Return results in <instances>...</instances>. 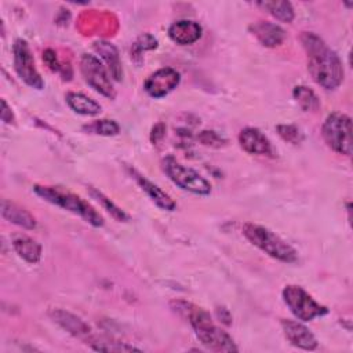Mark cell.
<instances>
[{
	"instance_id": "17",
	"label": "cell",
	"mask_w": 353,
	"mask_h": 353,
	"mask_svg": "<svg viewBox=\"0 0 353 353\" xmlns=\"http://www.w3.org/2000/svg\"><path fill=\"white\" fill-rule=\"evenodd\" d=\"M0 211H1V216L14 225H18L25 229L36 228V218L26 208L18 205L17 203L3 199Z\"/></svg>"
},
{
	"instance_id": "18",
	"label": "cell",
	"mask_w": 353,
	"mask_h": 353,
	"mask_svg": "<svg viewBox=\"0 0 353 353\" xmlns=\"http://www.w3.org/2000/svg\"><path fill=\"white\" fill-rule=\"evenodd\" d=\"M94 50L106 62L112 77L116 81H120L123 79V68H121V61H120V55H119L117 48L113 44L101 40V41L94 43Z\"/></svg>"
},
{
	"instance_id": "7",
	"label": "cell",
	"mask_w": 353,
	"mask_h": 353,
	"mask_svg": "<svg viewBox=\"0 0 353 353\" xmlns=\"http://www.w3.org/2000/svg\"><path fill=\"white\" fill-rule=\"evenodd\" d=\"M281 298L290 312L301 321H310L328 313L324 305H320L307 291L296 284L285 285L281 291Z\"/></svg>"
},
{
	"instance_id": "20",
	"label": "cell",
	"mask_w": 353,
	"mask_h": 353,
	"mask_svg": "<svg viewBox=\"0 0 353 353\" xmlns=\"http://www.w3.org/2000/svg\"><path fill=\"white\" fill-rule=\"evenodd\" d=\"M12 248L28 263H37L41 258V245L28 236H17L12 240Z\"/></svg>"
},
{
	"instance_id": "21",
	"label": "cell",
	"mask_w": 353,
	"mask_h": 353,
	"mask_svg": "<svg viewBox=\"0 0 353 353\" xmlns=\"http://www.w3.org/2000/svg\"><path fill=\"white\" fill-rule=\"evenodd\" d=\"M87 345L97 352H139L141 350V349H138L132 345H128L125 342H120L113 338L99 336V335H94V334L87 341Z\"/></svg>"
},
{
	"instance_id": "29",
	"label": "cell",
	"mask_w": 353,
	"mask_h": 353,
	"mask_svg": "<svg viewBox=\"0 0 353 353\" xmlns=\"http://www.w3.org/2000/svg\"><path fill=\"white\" fill-rule=\"evenodd\" d=\"M43 61L47 63V66L54 70V72H63V66H61L58 58H57V54L54 50L51 48H47L44 52H43Z\"/></svg>"
},
{
	"instance_id": "25",
	"label": "cell",
	"mask_w": 353,
	"mask_h": 353,
	"mask_svg": "<svg viewBox=\"0 0 353 353\" xmlns=\"http://www.w3.org/2000/svg\"><path fill=\"white\" fill-rule=\"evenodd\" d=\"M88 192H90V194H91L94 199H97V200L105 207V210H106L114 219H117L119 222H127V221L130 219V216H128L120 207H117L109 197H106L102 192H99L98 189H95V188H92V186H88Z\"/></svg>"
},
{
	"instance_id": "5",
	"label": "cell",
	"mask_w": 353,
	"mask_h": 353,
	"mask_svg": "<svg viewBox=\"0 0 353 353\" xmlns=\"http://www.w3.org/2000/svg\"><path fill=\"white\" fill-rule=\"evenodd\" d=\"M164 174L182 190L197 196H208L211 193V183L197 171L179 163L174 156L168 154L161 160Z\"/></svg>"
},
{
	"instance_id": "31",
	"label": "cell",
	"mask_w": 353,
	"mask_h": 353,
	"mask_svg": "<svg viewBox=\"0 0 353 353\" xmlns=\"http://www.w3.org/2000/svg\"><path fill=\"white\" fill-rule=\"evenodd\" d=\"M1 120L6 123V124H11L14 121V113L11 110V108L7 105L6 99H1Z\"/></svg>"
},
{
	"instance_id": "1",
	"label": "cell",
	"mask_w": 353,
	"mask_h": 353,
	"mask_svg": "<svg viewBox=\"0 0 353 353\" xmlns=\"http://www.w3.org/2000/svg\"><path fill=\"white\" fill-rule=\"evenodd\" d=\"M301 41L307 55V70L314 83L324 90L338 88L342 84L345 74L338 54L313 32H303L301 34Z\"/></svg>"
},
{
	"instance_id": "4",
	"label": "cell",
	"mask_w": 353,
	"mask_h": 353,
	"mask_svg": "<svg viewBox=\"0 0 353 353\" xmlns=\"http://www.w3.org/2000/svg\"><path fill=\"white\" fill-rule=\"evenodd\" d=\"M241 232L252 245L258 247L266 255L284 263H294L298 261V252L295 248L270 229L247 222L243 225Z\"/></svg>"
},
{
	"instance_id": "32",
	"label": "cell",
	"mask_w": 353,
	"mask_h": 353,
	"mask_svg": "<svg viewBox=\"0 0 353 353\" xmlns=\"http://www.w3.org/2000/svg\"><path fill=\"white\" fill-rule=\"evenodd\" d=\"M216 314H218V317H219V321H222V323H225V324H230V323H232V321H230L232 317H230L228 309H225V307H218V309H216Z\"/></svg>"
},
{
	"instance_id": "2",
	"label": "cell",
	"mask_w": 353,
	"mask_h": 353,
	"mask_svg": "<svg viewBox=\"0 0 353 353\" xmlns=\"http://www.w3.org/2000/svg\"><path fill=\"white\" fill-rule=\"evenodd\" d=\"M174 312L185 317L192 325L197 339L214 352H237L233 338L222 328L215 325L210 313L203 307L185 299H174L170 302Z\"/></svg>"
},
{
	"instance_id": "22",
	"label": "cell",
	"mask_w": 353,
	"mask_h": 353,
	"mask_svg": "<svg viewBox=\"0 0 353 353\" xmlns=\"http://www.w3.org/2000/svg\"><path fill=\"white\" fill-rule=\"evenodd\" d=\"M256 6L281 22L291 23L295 18V11L290 1H258Z\"/></svg>"
},
{
	"instance_id": "16",
	"label": "cell",
	"mask_w": 353,
	"mask_h": 353,
	"mask_svg": "<svg viewBox=\"0 0 353 353\" xmlns=\"http://www.w3.org/2000/svg\"><path fill=\"white\" fill-rule=\"evenodd\" d=\"M250 32L265 47H277L285 40V32L277 23L269 21H258L250 25Z\"/></svg>"
},
{
	"instance_id": "12",
	"label": "cell",
	"mask_w": 353,
	"mask_h": 353,
	"mask_svg": "<svg viewBox=\"0 0 353 353\" xmlns=\"http://www.w3.org/2000/svg\"><path fill=\"white\" fill-rule=\"evenodd\" d=\"M127 172L131 175V178L138 183V186L148 194V197L161 210L164 211H174L176 208V203L171 199L168 193H165L161 188H159L156 183L149 181L145 175H142L139 171H137L134 167L127 165Z\"/></svg>"
},
{
	"instance_id": "6",
	"label": "cell",
	"mask_w": 353,
	"mask_h": 353,
	"mask_svg": "<svg viewBox=\"0 0 353 353\" xmlns=\"http://www.w3.org/2000/svg\"><path fill=\"white\" fill-rule=\"evenodd\" d=\"M321 135L330 149L339 154H352V119L339 112L327 116L321 127Z\"/></svg>"
},
{
	"instance_id": "24",
	"label": "cell",
	"mask_w": 353,
	"mask_h": 353,
	"mask_svg": "<svg viewBox=\"0 0 353 353\" xmlns=\"http://www.w3.org/2000/svg\"><path fill=\"white\" fill-rule=\"evenodd\" d=\"M83 130L85 132L95 134V135L113 137V135H117L120 132V125L114 120L101 119V120H95V121H92L90 124L83 125Z\"/></svg>"
},
{
	"instance_id": "23",
	"label": "cell",
	"mask_w": 353,
	"mask_h": 353,
	"mask_svg": "<svg viewBox=\"0 0 353 353\" xmlns=\"http://www.w3.org/2000/svg\"><path fill=\"white\" fill-rule=\"evenodd\" d=\"M292 95L303 112H316L320 109V99L309 87L296 85L292 91Z\"/></svg>"
},
{
	"instance_id": "26",
	"label": "cell",
	"mask_w": 353,
	"mask_h": 353,
	"mask_svg": "<svg viewBox=\"0 0 353 353\" xmlns=\"http://www.w3.org/2000/svg\"><path fill=\"white\" fill-rule=\"evenodd\" d=\"M157 47V40L156 37H153L149 33H143L141 34L132 44L131 47V58L137 59V58H142V52H145L146 50H153Z\"/></svg>"
},
{
	"instance_id": "15",
	"label": "cell",
	"mask_w": 353,
	"mask_h": 353,
	"mask_svg": "<svg viewBox=\"0 0 353 353\" xmlns=\"http://www.w3.org/2000/svg\"><path fill=\"white\" fill-rule=\"evenodd\" d=\"M201 25L190 19L175 21L168 28V37L179 46H189L196 43L201 37Z\"/></svg>"
},
{
	"instance_id": "28",
	"label": "cell",
	"mask_w": 353,
	"mask_h": 353,
	"mask_svg": "<svg viewBox=\"0 0 353 353\" xmlns=\"http://www.w3.org/2000/svg\"><path fill=\"white\" fill-rule=\"evenodd\" d=\"M199 141L205 145V146H212V148H221L226 143V139L219 135L218 132L212 131V130H204L199 134Z\"/></svg>"
},
{
	"instance_id": "19",
	"label": "cell",
	"mask_w": 353,
	"mask_h": 353,
	"mask_svg": "<svg viewBox=\"0 0 353 353\" xmlns=\"http://www.w3.org/2000/svg\"><path fill=\"white\" fill-rule=\"evenodd\" d=\"M68 106L77 114L83 116H97L101 113L102 108L101 105L91 99L90 97L81 94V92H68L65 95Z\"/></svg>"
},
{
	"instance_id": "8",
	"label": "cell",
	"mask_w": 353,
	"mask_h": 353,
	"mask_svg": "<svg viewBox=\"0 0 353 353\" xmlns=\"http://www.w3.org/2000/svg\"><path fill=\"white\" fill-rule=\"evenodd\" d=\"M12 55H14V69L18 77L29 87L41 90L44 87V80L41 79L33 54L26 40L17 39L12 46Z\"/></svg>"
},
{
	"instance_id": "10",
	"label": "cell",
	"mask_w": 353,
	"mask_h": 353,
	"mask_svg": "<svg viewBox=\"0 0 353 353\" xmlns=\"http://www.w3.org/2000/svg\"><path fill=\"white\" fill-rule=\"evenodd\" d=\"M181 81V74L174 68H160L143 83V90L152 98H163L170 94Z\"/></svg>"
},
{
	"instance_id": "9",
	"label": "cell",
	"mask_w": 353,
	"mask_h": 353,
	"mask_svg": "<svg viewBox=\"0 0 353 353\" xmlns=\"http://www.w3.org/2000/svg\"><path fill=\"white\" fill-rule=\"evenodd\" d=\"M80 72L83 74V79L91 88H94L97 92L106 98H114L116 92L110 76L97 57L83 54L80 58Z\"/></svg>"
},
{
	"instance_id": "30",
	"label": "cell",
	"mask_w": 353,
	"mask_h": 353,
	"mask_svg": "<svg viewBox=\"0 0 353 353\" xmlns=\"http://www.w3.org/2000/svg\"><path fill=\"white\" fill-rule=\"evenodd\" d=\"M165 135V125L163 123H157L153 125L150 132V141L153 145H157Z\"/></svg>"
},
{
	"instance_id": "11",
	"label": "cell",
	"mask_w": 353,
	"mask_h": 353,
	"mask_svg": "<svg viewBox=\"0 0 353 353\" xmlns=\"http://www.w3.org/2000/svg\"><path fill=\"white\" fill-rule=\"evenodd\" d=\"M280 325H281L284 336L292 346L303 349V350H314L319 346V342H317L314 334L301 321L281 319Z\"/></svg>"
},
{
	"instance_id": "14",
	"label": "cell",
	"mask_w": 353,
	"mask_h": 353,
	"mask_svg": "<svg viewBox=\"0 0 353 353\" xmlns=\"http://www.w3.org/2000/svg\"><path fill=\"white\" fill-rule=\"evenodd\" d=\"M239 143L250 154L272 156L273 149L268 137L255 127H245L239 134Z\"/></svg>"
},
{
	"instance_id": "13",
	"label": "cell",
	"mask_w": 353,
	"mask_h": 353,
	"mask_svg": "<svg viewBox=\"0 0 353 353\" xmlns=\"http://www.w3.org/2000/svg\"><path fill=\"white\" fill-rule=\"evenodd\" d=\"M48 316L59 325L62 327L65 331H68L70 335L84 341L87 343V341L92 336V330L91 327L80 317H77L76 314L63 310V309H51L48 312Z\"/></svg>"
},
{
	"instance_id": "27",
	"label": "cell",
	"mask_w": 353,
	"mask_h": 353,
	"mask_svg": "<svg viewBox=\"0 0 353 353\" xmlns=\"http://www.w3.org/2000/svg\"><path fill=\"white\" fill-rule=\"evenodd\" d=\"M276 131L285 142H290L292 145H298L303 141V132L299 127L294 124H279L276 127Z\"/></svg>"
},
{
	"instance_id": "3",
	"label": "cell",
	"mask_w": 353,
	"mask_h": 353,
	"mask_svg": "<svg viewBox=\"0 0 353 353\" xmlns=\"http://www.w3.org/2000/svg\"><path fill=\"white\" fill-rule=\"evenodd\" d=\"M33 192L44 201L61 207L74 215H79L80 218H83L85 222L95 228H101L105 223L102 215L88 201L69 190H65L58 186L34 185Z\"/></svg>"
}]
</instances>
